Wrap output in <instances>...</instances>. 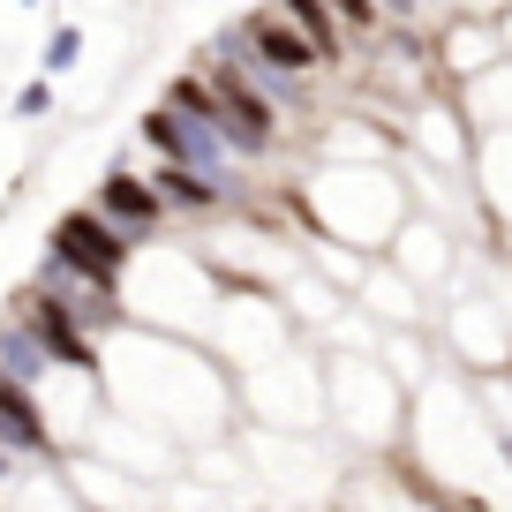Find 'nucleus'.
<instances>
[{"mask_svg":"<svg viewBox=\"0 0 512 512\" xmlns=\"http://www.w3.org/2000/svg\"><path fill=\"white\" fill-rule=\"evenodd\" d=\"M294 196H302V234L347 241V249H362V256H384L392 234H400V219L415 211L407 174L400 166H377V159H354V166L332 159V166H317Z\"/></svg>","mask_w":512,"mask_h":512,"instance_id":"obj_1","label":"nucleus"},{"mask_svg":"<svg viewBox=\"0 0 512 512\" xmlns=\"http://www.w3.org/2000/svg\"><path fill=\"white\" fill-rule=\"evenodd\" d=\"M324 407L339 415V430H354L362 445L392 452L400 445V415H407V384L384 362H369V354H339L324 369Z\"/></svg>","mask_w":512,"mask_h":512,"instance_id":"obj_2","label":"nucleus"},{"mask_svg":"<svg viewBox=\"0 0 512 512\" xmlns=\"http://www.w3.org/2000/svg\"><path fill=\"white\" fill-rule=\"evenodd\" d=\"M219 46H226V53H241L256 76L287 83V91H309V83L324 76V53L309 46V31L287 16V8H279V0H272V8H249L234 31H219Z\"/></svg>","mask_w":512,"mask_h":512,"instance_id":"obj_3","label":"nucleus"},{"mask_svg":"<svg viewBox=\"0 0 512 512\" xmlns=\"http://www.w3.org/2000/svg\"><path fill=\"white\" fill-rule=\"evenodd\" d=\"M46 256H53V264H68L76 279H98V287H121V279H128V264H136V241H128L113 219H98L91 204H76V211H61V219H53V234H46Z\"/></svg>","mask_w":512,"mask_h":512,"instance_id":"obj_4","label":"nucleus"},{"mask_svg":"<svg viewBox=\"0 0 512 512\" xmlns=\"http://www.w3.org/2000/svg\"><path fill=\"white\" fill-rule=\"evenodd\" d=\"M437 347L460 369H475V377H505L512 369V324H505V309H497V294H460V302H445Z\"/></svg>","mask_w":512,"mask_h":512,"instance_id":"obj_5","label":"nucleus"},{"mask_svg":"<svg viewBox=\"0 0 512 512\" xmlns=\"http://www.w3.org/2000/svg\"><path fill=\"white\" fill-rule=\"evenodd\" d=\"M400 151L422 159V166H437V174H467V166H475V128H467L460 98L452 91H422L415 106H407Z\"/></svg>","mask_w":512,"mask_h":512,"instance_id":"obj_6","label":"nucleus"},{"mask_svg":"<svg viewBox=\"0 0 512 512\" xmlns=\"http://www.w3.org/2000/svg\"><path fill=\"white\" fill-rule=\"evenodd\" d=\"M136 136H144V151H151L159 166H196V174H241V159H234V151H226L204 121H189L181 106H166V98L144 113V121H136Z\"/></svg>","mask_w":512,"mask_h":512,"instance_id":"obj_7","label":"nucleus"},{"mask_svg":"<svg viewBox=\"0 0 512 512\" xmlns=\"http://www.w3.org/2000/svg\"><path fill=\"white\" fill-rule=\"evenodd\" d=\"M497 61H505V46H497V23H482V16H445L430 31V68H437L445 91H467V83L490 76Z\"/></svg>","mask_w":512,"mask_h":512,"instance_id":"obj_8","label":"nucleus"},{"mask_svg":"<svg viewBox=\"0 0 512 512\" xmlns=\"http://www.w3.org/2000/svg\"><path fill=\"white\" fill-rule=\"evenodd\" d=\"M91 211H98V219H113L128 241H136V249H144L151 234H166V226H174V211H166L159 181H151V174H128V166L98 174V189H91Z\"/></svg>","mask_w":512,"mask_h":512,"instance_id":"obj_9","label":"nucleus"},{"mask_svg":"<svg viewBox=\"0 0 512 512\" xmlns=\"http://www.w3.org/2000/svg\"><path fill=\"white\" fill-rule=\"evenodd\" d=\"M384 264L407 272L415 287H437V279L460 264V249H452V219H437V211H407L400 234H392V249H384Z\"/></svg>","mask_w":512,"mask_h":512,"instance_id":"obj_10","label":"nucleus"},{"mask_svg":"<svg viewBox=\"0 0 512 512\" xmlns=\"http://www.w3.org/2000/svg\"><path fill=\"white\" fill-rule=\"evenodd\" d=\"M354 302H362V317H377V332H415V324H430V317H422V287L407 272H392L384 256H369Z\"/></svg>","mask_w":512,"mask_h":512,"instance_id":"obj_11","label":"nucleus"},{"mask_svg":"<svg viewBox=\"0 0 512 512\" xmlns=\"http://www.w3.org/2000/svg\"><path fill=\"white\" fill-rule=\"evenodd\" d=\"M452 98H460V113H467L475 136H505V128H512V61H497L490 76H475L467 91H452Z\"/></svg>","mask_w":512,"mask_h":512,"instance_id":"obj_12","label":"nucleus"},{"mask_svg":"<svg viewBox=\"0 0 512 512\" xmlns=\"http://www.w3.org/2000/svg\"><path fill=\"white\" fill-rule=\"evenodd\" d=\"M279 8H287V16L309 31V46L324 53V68H347V53H354V31L339 23V8H332V0H279Z\"/></svg>","mask_w":512,"mask_h":512,"instance_id":"obj_13","label":"nucleus"},{"mask_svg":"<svg viewBox=\"0 0 512 512\" xmlns=\"http://www.w3.org/2000/svg\"><path fill=\"white\" fill-rule=\"evenodd\" d=\"M76 61H83V23H53L38 46V76H68Z\"/></svg>","mask_w":512,"mask_h":512,"instance_id":"obj_14","label":"nucleus"},{"mask_svg":"<svg viewBox=\"0 0 512 512\" xmlns=\"http://www.w3.org/2000/svg\"><path fill=\"white\" fill-rule=\"evenodd\" d=\"M8 113H16V121H46V113H53V76H31Z\"/></svg>","mask_w":512,"mask_h":512,"instance_id":"obj_15","label":"nucleus"},{"mask_svg":"<svg viewBox=\"0 0 512 512\" xmlns=\"http://www.w3.org/2000/svg\"><path fill=\"white\" fill-rule=\"evenodd\" d=\"M512 0H452V16H482V23H497Z\"/></svg>","mask_w":512,"mask_h":512,"instance_id":"obj_16","label":"nucleus"},{"mask_svg":"<svg viewBox=\"0 0 512 512\" xmlns=\"http://www.w3.org/2000/svg\"><path fill=\"white\" fill-rule=\"evenodd\" d=\"M497 46H505V61H512V8L497 16Z\"/></svg>","mask_w":512,"mask_h":512,"instance_id":"obj_17","label":"nucleus"},{"mask_svg":"<svg viewBox=\"0 0 512 512\" xmlns=\"http://www.w3.org/2000/svg\"><path fill=\"white\" fill-rule=\"evenodd\" d=\"M23 8H38V0H23Z\"/></svg>","mask_w":512,"mask_h":512,"instance_id":"obj_18","label":"nucleus"},{"mask_svg":"<svg viewBox=\"0 0 512 512\" xmlns=\"http://www.w3.org/2000/svg\"><path fill=\"white\" fill-rule=\"evenodd\" d=\"M0 219H8V211H0Z\"/></svg>","mask_w":512,"mask_h":512,"instance_id":"obj_19","label":"nucleus"}]
</instances>
